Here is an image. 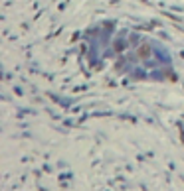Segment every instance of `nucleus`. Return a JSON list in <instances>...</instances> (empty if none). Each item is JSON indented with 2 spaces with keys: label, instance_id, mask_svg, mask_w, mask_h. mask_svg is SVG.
Wrapping results in <instances>:
<instances>
[]
</instances>
